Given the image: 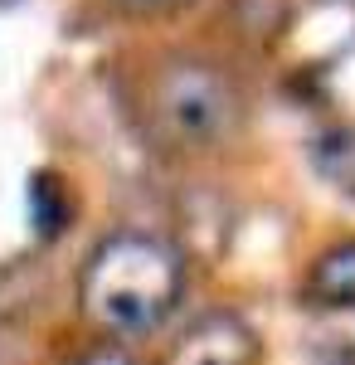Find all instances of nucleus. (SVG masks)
<instances>
[{
	"label": "nucleus",
	"instance_id": "1",
	"mask_svg": "<svg viewBox=\"0 0 355 365\" xmlns=\"http://www.w3.org/2000/svg\"><path fill=\"white\" fill-rule=\"evenodd\" d=\"M185 297V253L165 234L117 229L88 253L78 273V307L103 341L132 346L156 336Z\"/></svg>",
	"mask_w": 355,
	"mask_h": 365
},
{
	"label": "nucleus",
	"instance_id": "2",
	"mask_svg": "<svg viewBox=\"0 0 355 365\" xmlns=\"http://www.w3.org/2000/svg\"><path fill=\"white\" fill-rule=\"evenodd\" d=\"M146 122L170 151H210L239 122V88L210 58L170 54L146 78Z\"/></svg>",
	"mask_w": 355,
	"mask_h": 365
},
{
	"label": "nucleus",
	"instance_id": "3",
	"mask_svg": "<svg viewBox=\"0 0 355 365\" xmlns=\"http://www.w3.org/2000/svg\"><path fill=\"white\" fill-rule=\"evenodd\" d=\"M258 336L234 312H205L195 327L180 331V341L165 351L161 365H258Z\"/></svg>",
	"mask_w": 355,
	"mask_h": 365
},
{
	"label": "nucleus",
	"instance_id": "4",
	"mask_svg": "<svg viewBox=\"0 0 355 365\" xmlns=\"http://www.w3.org/2000/svg\"><path fill=\"white\" fill-rule=\"evenodd\" d=\"M307 292L321 307H355V239H341L326 253H317L307 273Z\"/></svg>",
	"mask_w": 355,
	"mask_h": 365
},
{
	"label": "nucleus",
	"instance_id": "5",
	"mask_svg": "<svg viewBox=\"0 0 355 365\" xmlns=\"http://www.w3.org/2000/svg\"><path fill=\"white\" fill-rule=\"evenodd\" d=\"M68 365H141V361L132 356V346H122V341H93Z\"/></svg>",
	"mask_w": 355,
	"mask_h": 365
},
{
	"label": "nucleus",
	"instance_id": "6",
	"mask_svg": "<svg viewBox=\"0 0 355 365\" xmlns=\"http://www.w3.org/2000/svg\"><path fill=\"white\" fill-rule=\"evenodd\" d=\"M122 10H137V15H165V10H175V5H185V0H117Z\"/></svg>",
	"mask_w": 355,
	"mask_h": 365
},
{
	"label": "nucleus",
	"instance_id": "7",
	"mask_svg": "<svg viewBox=\"0 0 355 365\" xmlns=\"http://www.w3.org/2000/svg\"><path fill=\"white\" fill-rule=\"evenodd\" d=\"M321 365H355V361H351V356H326Z\"/></svg>",
	"mask_w": 355,
	"mask_h": 365
}]
</instances>
